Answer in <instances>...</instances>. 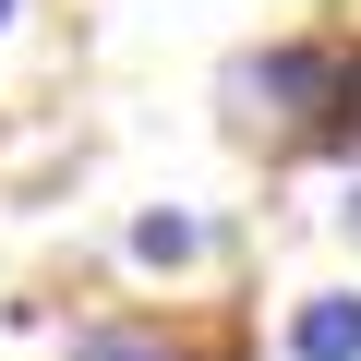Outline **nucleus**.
<instances>
[{"instance_id": "nucleus-1", "label": "nucleus", "mask_w": 361, "mask_h": 361, "mask_svg": "<svg viewBox=\"0 0 361 361\" xmlns=\"http://www.w3.org/2000/svg\"><path fill=\"white\" fill-rule=\"evenodd\" d=\"M217 109L241 145H313L337 121V37H277V49H241L217 73Z\"/></svg>"}, {"instance_id": "nucleus-4", "label": "nucleus", "mask_w": 361, "mask_h": 361, "mask_svg": "<svg viewBox=\"0 0 361 361\" xmlns=\"http://www.w3.org/2000/svg\"><path fill=\"white\" fill-rule=\"evenodd\" d=\"M61 361H180V325H157V313H97V325H73Z\"/></svg>"}, {"instance_id": "nucleus-3", "label": "nucleus", "mask_w": 361, "mask_h": 361, "mask_svg": "<svg viewBox=\"0 0 361 361\" xmlns=\"http://www.w3.org/2000/svg\"><path fill=\"white\" fill-rule=\"evenodd\" d=\"M289 361H361V289H301L289 301Z\"/></svg>"}, {"instance_id": "nucleus-5", "label": "nucleus", "mask_w": 361, "mask_h": 361, "mask_svg": "<svg viewBox=\"0 0 361 361\" xmlns=\"http://www.w3.org/2000/svg\"><path fill=\"white\" fill-rule=\"evenodd\" d=\"M313 157H361V37H337V121L313 133Z\"/></svg>"}, {"instance_id": "nucleus-2", "label": "nucleus", "mask_w": 361, "mask_h": 361, "mask_svg": "<svg viewBox=\"0 0 361 361\" xmlns=\"http://www.w3.org/2000/svg\"><path fill=\"white\" fill-rule=\"evenodd\" d=\"M121 253H133L145 277H180V265H205V253H217V229H205L193 205H145V217L121 229Z\"/></svg>"}, {"instance_id": "nucleus-6", "label": "nucleus", "mask_w": 361, "mask_h": 361, "mask_svg": "<svg viewBox=\"0 0 361 361\" xmlns=\"http://www.w3.org/2000/svg\"><path fill=\"white\" fill-rule=\"evenodd\" d=\"M13 25H25V0H0V37H13Z\"/></svg>"}]
</instances>
